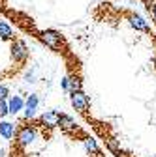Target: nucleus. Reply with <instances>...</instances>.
Segmentation results:
<instances>
[{
	"mask_svg": "<svg viewBox=\"0 0 156 157\" xmlns=\"http://www.w3.org/2000/svg\"><path fill=\"white\" fill-rule=\"evenodd\" d=\"M70 101H72V107L75 109V110H79V112H87V109H88V97H87V94L83 92V90H77V92H72L70 94Z\"/></svg>",
	"mask_w": 156,
	"mask_h": 157,
	"instance_id": "1",
	"label": "nucleus"
},
{
	"mask_svg": "<svg viewBox=\"0 0 156 157\" xmlns=\"http://www.w3.org/2000/svg\"><path fill=\"white\" fill-rule=\"evenodd\" d=\"M40 37H42V41H43L47 47H51V49H60L62 37H60V34H58L56 30H43V32L40 34Z\"/></svg>",
	"mask_w": 156,
	"mask_h": 157,
	"instance_id": "2",
	"label": "nucleus"
},
{
	"mask_svg": "<svg viewBox=\"0 0 156 157\" xmlns=\"http://www.w3.org/2000/svg\"><path fill=\"white\" fill-rule=\"evenodd\" d=\"M34 139H36V129L30 127V125L21 127L19 133H17V142L21 144V146H28L30 142H34Z\"/></svg>",
	"mask_w": 156,
	"mask_h": 157,
	"instance_id": "3",
	"label": "nucleus"
},
{
	"mask_svg": "<svg viewBox=\"0 0 156 157\" xmlns=\"http://www.w3.org/2000/svg\"><path fill=\"white\" fill-rule=\"evenodd\" d=\"M11 56L15 62H25L28 58V51H27V45L23 41H13L11 45Z\"/></svg>",
	"mask_w": 156,
	"mask_h": 157,
	"instance_id": "4",
	"label": "nucleus"
},
{
	"mask_svg": "<svg viewBox=\"0 0 156 157\" xmlns=\"http://www.w3.org/2000/svg\"><path fill=\"white\" fill-rule=\"evenodd\" d=\"M58 120H60V114H58L56 110H49V112H45V114L40 118V122L45 124L47 127H56V125H58Z\"/></svg>",
	"mask_w": 156,
	"mask_h": 157,
	"instance_id": "5",
	"label": "nucleus"
},
{
	"mask_svg": "<svg viewBox=\"0 0 156 157\" xmlns=\"http://www.w3.org/2000/svg\"><path fill=\"white\" fill-rule=\"evenodd\" d=\"M36 109H38V95L32 94V95H28V99L25 103V116L27 118H32L36 114Z\"/></svg>",
	"mask_w": 156,
	"mask_h": 157,
	"instance_id": "6",
	"label": "nucleus"
},
{
	"mask_svg": "<svg viewBox=\"0 0 156 157\" xmlns=\"http://www.w3.org/2000/svg\"><path fill=\"white\" fill-rule=\"evenodd\" d=\"M130 25H132L135 30H139V32H150V26L147 25L145 19L139 17V15H132V17H130Z\"/></svg>",
	"mask_w": 156,
	"mask_h": 157,
	"instance_id": "7",
	"label": "nucleus"
},
{
	"mask_svg": "<svg viewBox=\"0 0 156 157\" xmlns=\"http://www.w3.org/2000/svg\"><path fill=\"white\" fill-rule=\"evenodd\" d=\"M8 107H10V112H11V114H17L19 110H23V107H25V101H23L19 95H13L11 99H10V103H8Z\"/></svg>",
	"mask_w": 156,
	"mask_h": 157,
	"instance_id": "8",
	"label": "nucleus"
},
{
	"mask_svg": "<svg viewBox=\"0 0 156 157\" xmlns=\"http://www.w3.org/2000/svg\"><path fill=\"white\" fill-rule=\"evenodd\" d=\"M58 125H60V129H64V131H73V129H75L73 118H70V116H62V114H60V120H58Z\"/></svg>",
	"mask_w": 156,
	"mask_h": 157,
	"instance_id": "9",
	"label": "nucleus"
},
{
	"mask_svg": "<svg viewBox=\"0 0 156 157\" xmlns=\"http://www.w3.org/2000/svg\"><path fill=\"white\" fill-rule=\"evenodd\" d=\"M13 131H15V125L11 122H2V124H0V135H2L4 139H11Z\"/></svg>",
	"mask_w": 156,
	"mask_h": 157,
	"instance_id": "10",
	"label": "nucleus"
},
{
	"mask_svg": "<svg viewBox=\"0 0 156 157\" xmlns=\"http://www.w3.org/2000/svg\"><path fill=\"white\" fill-rule=\"evenodd\" d=\"M0 37L6 39V41H11V39H13V30L4 21H0Z\"/></svg>",
	"mask_w": 156,
	"mask_h": 157,
	"instance_id": "11",
	"label": "nucleus"
},
{
	"mask_svg": "<svg viewBox=\"0 0 156 157\" xmlns=\"http://www.w3.org/2000/svg\"><path fill=\"white\" fill-rule=\"evenodd\" d=\"M85 148L90 151V153H98V144L92 136H85Z\"/></svg>",
	"mask_w": 156,
	"mask_h": 157,
	"instance_id": "12",
	"label": "nucleus"
},
{
	"mask_svg": "<svg viewBox=\"0 0 156 157\" xmlns=\"http://www.w3.org/2000/svg\"><path fill=\"white\" fill-rule=\"evenodd\" d=\"M77 90H81V81H79V78H72L70 77V94L72 92H77Z\"/></svg>",
	"mask_w": 156,
	"mask_h": 157,
	"instance_id": "13",
	"label": "nucleus"
},
{
	"mask_svg": "<svg viewBox=\"0 0 156 157\" xmlns=\"http://www.w3.org/2000/svg\"><path fill=\"white\" fill-rule=\"evenodd\" d=\"M10 114V107H8V103L4 101V99H0V118H4V116H8Z\"/></svg>",
	"mask_w": 156,
	"mask_h": 157,
	"instance_id": "14",
	"label": "nucleus"
},
{
	"mask_svg": "<svg viewBox=\"0 0 156 157\" xmlns=\"http://www.w3.org/2000/svg\"><path fill=\"white\" fill-rule=\"evenodd\" d=\"M6 97H8V88L0 86V99H6Z\"/></svg>",
	"mask_w": 156,
	"mask_h": 157,
	"instance_id": "15",
	"label": "nucleus"
},
{
	"mask_svg": "<svg viewBox=\"0 0 156 157\" xmlns=\"http://www.w3.org/2000/svg\"><path fill=\"white\" fill-rule=\"evenodd\" d=\"M62 88H64L66 92L70 90V77H64V78H62Z\"/></svg>",
	"mask_w": 156,
	"mask_h": 157,
	"instance_id": "16",
	"label": "nucleus"
},
{
	"mask_svg": "<svg viewBox=\"0 0 156 157\" xmlns=\"http://www.w3.org/2000/svg\"><path fill=\"white\" fill-rule=\"evenodd\" d=\"M152 15H154V19H156V6L152 8Z\"/></svg>",
	"mask_w": 156,
	"mask_h": 157,
	"instance_id": "17",
	"label": "nucleus"
},
{
	"mask_svg": "<svg viewBox=\"0 0 156 157\" xmlns=\"http://www.w3.org/2000/svg\"><path fill=\"white\" fill-rule=\"evenodd\" d=\"M154 62H156V60H154Z\"/></svg>",
	"mask_w": 156,
	"mask_h": 157,
	"instance_id": "18",
	"label": "nucleus"
}]
</instances>
